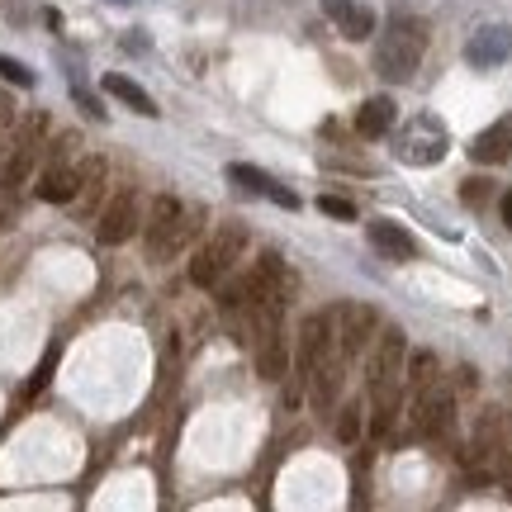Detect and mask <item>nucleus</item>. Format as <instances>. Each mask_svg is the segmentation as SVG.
Wrapping results in <instances>:
<instances>
[{
	"instance_id": "obj_14",
	"label": "nucleus",
	"mask_w": 512,
	"mask_h": 512,
	"mask_svg": "<svg viewBox=\"0 0 512 512\" xmlns=\"http://www.w3.org/2000/svg\"><path fill=\"white\" fill-rule=\"evenodd\" d=\"M81 195V171L67 162H53L43 176H38V200H48V204H67Z\"/></svg>"
},
{
	"instance_id": "obj_5",
	"label": "nucleus",
	"mask_w": 512,
	"mask_h": 512,
	"mask_svg": "<svg viewBox=\"0 0 512 512\" xmlns=\"http://www.w3.org/2000/svg\"><path fill=\"white\" fill-rule=\"evenodd\" d=\"M337 356H342V347H337V323H332V313H309L304 328H299V342H294V370L309 375L313 366L337 361ZM342 361H347V356H342Z\"/></svg>"
},
{
	"instance_id": "obj_13",
	"label": "nucleus",
	"mask_w": 512,
	"mask_h": 512,
	"mask_svg": "<svg viewBox=\"0 0 512 512\" xmlns=\"http://www.w3.org/2000/svg\"><path fill=\"white\" fill-rule=\"evenodd\" d=\"M366 233H370V242H375V252L389 256V261H413V256H418V238L394 219H370Z\"/></svg>"
},
{
	"instance_id": "obj_19",
	"label": "nucleus",
	"mask_w": 512,
	"mask_h": 512,
	"mask_svg": "<svg viewBox=\"0 0 512 512\" xmlns=\"http://www.w3.org/2000/svg\"><path fill=\"white\" fill-rule=\"evenodd\" d=\"M403 375H408V384H413V389H422V384H432V380H437V356H427V351H418V356H413V366L403 370Z\"/></svg>"
},
{
	"instance_id": "obj_21",
	"label": "nucleus",
	"mask_w": 512,
	"mask_h": 512,
	"mask_svg": "<svg viewBox=\"0 0 512 512\" xmlns=\"http://www.w3.org/2000/svg\"><path fill=\"white\" fill-rule=\"evenodd\" d=\"M318 209H323V214H328V219H356V204L351 200H342V195H323V200H318Z\"/></svg>"
},
{
	"instance_id": "obj_4",
	"label": "nucleus",
	"mask_w": 512,
	"mask_h": 512,
	"mask_svg": "<svg viewBox=\"0 0 512 512\" xmlns=\"http://www.w3.org/2000/svg\"><path fill=\"white\" fill-rule=\"evenodd\" d=\"M195 214L185 209L176 195H162V200L152 204V219H147L143 238H147V256L152 261H166V256H176L185 247V238L195 233Z\"/></svg>"
},
{
	"instance_id": "obj_11",
	"label": "nucleus",
	"mask_w": 512,
	"mask_h": 512,
	"mask_svg": "<svg viewBox=\"0 0 512 512\" xmlns=\"http://www.w3.org/2000/svg\"><path fill=\"white\" fill-rule=\"evenodd\" d=\"M512 157V114H503L498 124H489L484 133L470 138V162L479 166H503Z\"/></svg>"
},
{
	"instance_id": "obj_23",
	"label": "nucleus",
	"mask_w": 512,
	"mask_h": 512,
	"mask_svg": "<svg viewBox=\"0 0 512 512\" xmlns=\"http://www.w3.org/2000/svg\"><path fill=\"white\" fill-rule=\"evenodd\" d=\"M503 223H508V228H512V190H508V195H503Z\"/></svg>"
},
{
	"instance_id": "obj_17",
	"label": "nucleus",
	"mask_w": 512,
	"mask_h": 512,
	"mask_svg": "<svg viewBox=\"0 0 512 512\" xmlns=\"http://www.w3.org/2000/svg\"><path fill=\"white\" fill-rule=\"evenodd\" d=\"M356 128H361L366 138H384V133L394 128V100H389V95L366 100V105H361V114H356Z\"/></svg>"
},
{
	"instance_id": "obj_10",
	"label": "nucleus",
	"mask_w": 512,
	"mask_h": 512,
	"mask_svg": "<svg viewBox=\"0 0 512 512\" xmlns=\"http://www.w3.org/2000/svg\"><path fill=\"white\" fill-rule=\"evenodd\" d=\"M323 10H328V19L337 24V34L351 38V43H366V38H375V29H380L375 10L361 5V0H328Z\"/></svg>"
},
{
	"instance_id": "obj_18",
	"label": "nucleus",
	"mask_w": 512,
	"mask_h": 512,
	"mask_svg": "<svg viewBox=\"0 0 512 512\" xmlns=\"http://www.w3.org/2000/svg\"><path fill=\"white\" fill-rule=\"evenodd\" d=\"M460 200H465V209H484V204L494 200V181H484V176L460 181Z\"/></svg>"
},
{
	"instance_id": "obj_22",
	"label": "nucleus",
	"mask_w": 512,
	"mask_h": 512,
	"mask_svg": "<svg viewBox=\"0 0 512 512\" xmlns=\"http://www.w3.org/2000/svg\"><path fill=\"white\" fill-rule=\"evenodd\" d=\"M0 72H5V81H15V86H24V91L34 86V72H29L24 62H15V57H0Z\"/></svg>"
},
{
	"instance_id": "obj_6",
	"label": "nucleus",
	"mask_w": 512,
	"mask_h": 512,
	"mask_svg": "<svg viewBox=\"0 0 512 512\" xmlns=\"http://www.w3.org/2000/svg\"><path fill=\"white\" fill-rule=\"evenodd\" d=\"M332 323H337V347H342V356L356 361V356H366V347L375 342L380 313L366 309V304H342V309L332 313Z\"/></svg>"
},
{
	"instance_id": "obj_12",
	"label": "nucleus",
	"mask_w": 512,
	"mask_h": 512,
	"mask_svg": "<svg viewBox=\"0 0 512 512\" xmlns=\"http://www.w3.org/2000/svg\"><path fill=\"white\" fill-rule=\"evenodd\" d=\"M512 57V24H494V29H479L465 48V62L470 67H498Z\"/></svg>"
},
{
	"instance_id": "obj_16",
	"label": "nucleus",
	"mask_w": 512,
	"mask_h": 512,
	"mask_svg": "<svg viewBox=\"0 0 512 512\" xmlns=\"http://www.w3.org/2000/svg\"><path fill=\"white\" fill-rule=\"evenodd\" d=\"M342 366H347V361L337 356V361H323V366H313L309 375H304V380H313V403H318V408H332V403H337V389H342Z\"/></svg>"
},
{
	"instance_id": "obj_2",
	"label": "nucleus",
	"mask_w": 512,
	"mask_h": 512,
	"mask_svg": "<svg viewBox=\"0 0 512 512\" xmlns=\"http://www.w3.org/2000/svg\"><path fill=\"white\" fill-rule=\"evenodd\" d=\"M451 147V133L441 124L437 114H413L408 124L394 133V157L403 166H437Z\"/></svg>"
},
{
	"instance_id": "obj_7",
	"label": "nucleus",
	"mask_w": 512,
	"mask_h": 512,
	"mask_svg": "<svg viewBox=\"0 0 512 512\" xmlns=\"http://www.w3.org/2000/svg\"><path fill=\"white\" fill-rule=\"evenodd\" d=\"M451 418H456V399H451V389H446L441 380L422 384L418 399H413V427H418L422 437H437V432L451 427Z\"/></svg>"
},
{
	"instance_id": "obj_24",
	"label": "nucleus",
	"mask_w": 512,
	"mask_h": 512,
	"mask_svg": "<svg viewBox=\"0 0 512 512\" xmlns=\"http://www.w3.org/2000/svg\"><path fill=\"white\" fill-rule=\"evenodd\" d=\"M119 5H128V0H119Z\"/></svg>"
},
{
	"instance_id": "obj_9",
	"label": "nucleus",
	"mask_w": 512,
	"mask_h": 512,
	"mask_svg": "<svg viewBox=\"0 0 512 512\" xmlns=\"http://www.w3.org/2000/svg\"><path fill=\"white\" fill-rule=\"evenodd\" d=\"M228 181L238 185V190H247V195H261V200L280 204V209H299V195H294V190H285V185L275 181V176H266L261 166L233 162V166H228Z\"/></svg>"
},
{
	"instance_id": "obj_1",
	"label": "nucleus",
	"mask_w": 512,
	"mask_h": 512,
	"mask_svg": "<svg viewBox=\"0 0 512 512\" xmlns=\"http://www.w3.org/2000/svg\"><path fill=\"white\" fill-rule=\"evenodd\" d=\"M427 53V24L413 15H394L384 29H375V72L384 81H408Z\"/></svg>"
},
{
	"instance_id": "obj_15",
	"label": "nucleus",
	"mask_w": 512,
	"mask_h": 512,
	"mask_svg": "<svg viewBox=\"0 0 512 512\" xmlns=\"http://www.w3.org/2000/svg\"><path fill=\"white\" fill-rule=\"evenodd\" d=\"M105 91H110L114 100H124L128 110L143 114V119H157V114H162V110H157V100H152L138 81H128V76H105Z\"/></svg>"
},
{
	"instance_id": "obj_20",
	"label": "nucleus",
	"mask_w": 512,
	"mask_h": 512,
	"mask_svg": "<svg viewBox=\"0 0 512 512\" xmlns=\"http://www.w3.org/2000/svg\"><path fill=\"white\" fill-rule=\"evenodd\" d=\"M337 437H342V441L361 437V408H356V403H347V408H342V418H337Z\"/></svg>"
},
{
	"instance_id": "obj_3",
	"label": "nucleus",
	"mask_w": 512,
	"mask_h": 512,
	"mask_svg": "<svg viewBox=\"0 0 512 512\" xmlns=\"http://www.w3.org/2000/svg\"><path fill=\"white\" fill-rule=\"evenodd\" d=\"M242 247H247V228H238V223H219L214 238L204 242L200 252H195V261H190V280H195L200 290H214L223 275L233 271V261L242 256Z\"/></svg>"
},
{
	"instance_id": "obj_8",
	"label": "nucleus",
	"mask_w": 512,
	"mask_h": 512,
	"mask_svg": "<svg viewBox=\"0 0 512 512\" xmlns=\"http://www.w3.org/2000/svg\"><path fill=\"white\" fill-rule=\"evenodd\" d=\"M138 195L133 190H119L110 200V209L100 214V223H95V233H100V242L105 247H119V242H128L133 233H138Z\"/></svg>"
}]
</instances>
